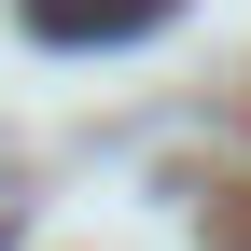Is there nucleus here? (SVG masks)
<instances>
[{
	"label": "nucleus",
	"instance_id": "f257e3e1",
	"mask_svg": "<svg viewBox=\"0 0 251 251\" xmlns=\"http://www.w3.org/2000/svg\"><path fill=\"white\" fill-rule=\"evenodd\" d=\"M28 28L42 42H140V28H168V0H28Z\"/></svg>",
	"mask_w": 251,
	"mask_h": 251
}]
</instances>
